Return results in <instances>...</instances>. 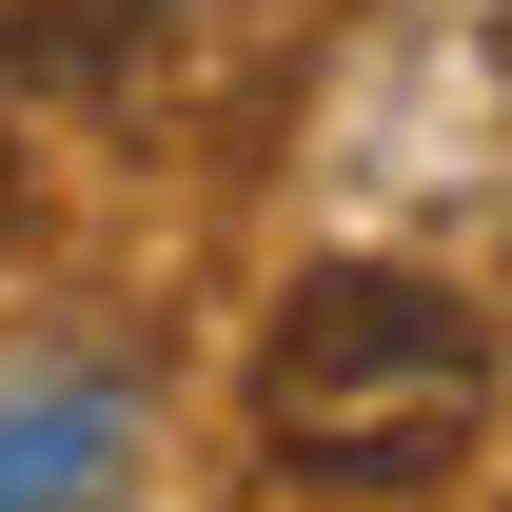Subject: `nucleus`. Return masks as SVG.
Instances as JSON below:
<instances>
[{"label":"nucleus","mask_w":512,"mask_h":512,"mask_svg":"<svg viewBox=\"0 0 512 512\" xmlns=\"http://www.w3.org/2000/svg\"><path fill=\"white\" fill-rule=\"evenodd\" d=\"M178 40V0H0V79L20 99H99V79H138Z\"/></svg>","instance_id":"nucleus-2"},{"label":"nucleus","mask_w":512,"mask_h":512,"mask_svg":"<svg viewBox=\"0 0 512 512\" xmlns=\"http://www.w3.org/2000/svg\"><path fill=\"white\" fill-rule=\"evenodd\" d=\"M0 217H20V158H0Z\"/></svg>","instance_id":"nucleus-3"},{"label":"nucleus","mask_w":512,"mask_h":512,"mask_svg":"<svg viewBox=\"0 0 512 512\" xmlns=\"http://www.w3.org/2000/svg\"><path fill=\"white\" fill-rule=\"evenodd\" d=\"M493 414V335L434 276H296L256 335V453L296 493H434Z\"/></svg>","instance_id":"nucleus-1"}]
</instances>
